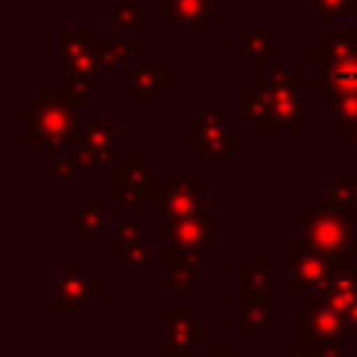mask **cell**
<instances>
[{"label":"cell","instance_id":"cell-1","mask_svg":"<svg viewBox=\"0 0 357 357\" xmlns=\"http://www.w3.org/2000/svg\"><path fill=\"white\" fill-rule=\"evenodd\" d=\"M304 243L343 268V259L357 254L354 215L340 206H304Z\"/></svg>","mask_w":357,"mask_h":357},{"label":"cell","instance_id":"cell-2","mask_svg":"<svg viewBox=\"0 0 357 357\" xmlns=\"http://www.w3.org/2000/svg\"><path fill=\"white\" fill-rule=\"evenodd\" d=\"M25 117H28V131H25L28 145L45 142L53 151H61L64 142L75 134V112L73 103H67L64 98L39 95V100L25 109Z\"/></svg>","mask_w":357,"mask_h":357},{"label":"cell","instance_id":"cell-3","mask_svg":"<svg viewBox=\"0 0 357 357\" xmlns=\"http://www.w3.org/2000/svg\"><path fill=\"white\" fill-rule=\"evenodd\" d=\"M340 268L332 265L324 254L312 251L307 243H296L290 248V293L293 296H318L332 273Z\"/></svg>","mask_w":357,"mask_h":357},{"label":"cell","instance_id":"cell-4","mask_svg":"<svg viewBox=\"0 0 357 357\" xmlns=\"http://www.w3.org/2000/svg\"><path fill=\"white\" fill-rule=\"evenodd\" d=\"M204 346V321L192 315L190 307L165 310V354L178 357Z\"/></svg>","mask_w":357,"mask_h":357},{"label":"cell","instance_id":"cell-5","mask_svg":"<svg viewBox=\"0 0 357 357\" xmlns=\"http://www.w3.org/2000/svg\"><path fill=\"white\" fill-rule=\"evenodd\" d=\"M153 209H165L167 220L204 212V181H170L162 192H151Z\"/></svg>","mask_w":357,"mask_h":357},{"label":"cell","instance_id":"cell-6","mask_svg":"<svg viewBox=\"0 0 357 357\" xmlns=\"http://www.w3.org/2000/svg\"><path fill=\"white\" fill-rule=\"evenodd\" d=\"M343 335H351L349 318L343 312H335L318 301H315V307L307 310V315H304V349L307 351H315L318 346H324L329 340H340Z\"/></svg>","mask_w":357,"mask_h":357},{"label":"cell","instance_id":"cell-7","mask_svg":"<svg viewBox=\"0 0 357 357\" xmlns=\"http://www.w3.org/2000/svg\"><path fill=\"white\" fill-rule=\"evenodd\" d=\"M100 293H103V284L98 279H89L81 271H67L50 290V307L53 310L84 307L89 298H98Z\"/></svg>","mask_w":357,"mask_h":357},{"label":"cell","instance_id":"cell-8","mask_svg":"<svg viewBox=\"0 0 357 357\" xmlns=\"http://www.w3.org/2000/svg\"><path fill=\"white\" fill-rule=\"evenodd\" d=\"M190 139L212 156H226L229 153V126H226V120H220L215 114V109H204L198 117H192Z\"/></svg>","mask_w":357,"mask_h":357},{"label":"cell","instance_id":"cell-9","mask_svg":"<svg viewBox=\"0 0 357 357\" xmlns=\"http://www.w3.org/2000/svg\"><path fill=\"white\" fill-rule=\"evenodd\" d=\"M165 237H167V243L206 248L215 240V223L209 218H204V212L192 215V218H173L165 226Z\"/></svg>","mask_w":357,"mask_h":357},{"label":"cell","instance_id":"cell-10","mask_svg":"<svg viewBox=\"0 0 357 357\" xmlns=\"http://www.w3.org/2000/svg\"><path fill=\"white\" fill-rule=\"evenodd\" d=\"M318 89L335 92V95H357V53H349V56H340L324 64Z\"/></svg>","mask_w":357,"mask_h":357},{"label":"cell","instance_id":"cell-11","mask_svg":"<svg viewBox=\"0 0 357 357\" xmlns=\"http://www.w3.org/2000/svg\"><path fill=\"white\" fill-rule=\"evenodd\" d=\"M318 304L335 310V312H349L357 301V276L349 268H340L337 273L329 276V282L321 287V293L315 296Z\"/></svg>","mask_w":357,"mask_h":357},{"label":"cell","instance_id":"cell-12","mask_svg":"<svg viewBox=\"0 0 357 357\" xmlns=\"http://www.w3.org/2000/svg\"><path fill=\"white\" fill-rule=\"evenodd\" d=\"M268 298V259L254 257L248 268L240 271V304Z\"/></svg>","mask_w":357,"mask_h":357},{"label":"cell","instance_id":"cell-13","mask_svg":"<svg viewBox=\"0 0 357 357\" xmlns=\"http://www.w3.org/2000/svg\"><path fill=\"white\" fill-rule=\"evenodd\" d=\"M131 89L139 103H151L156 92L165 89V70L162 67H134L131 70Z\"/></svg>","mask_w":357,"mask_h":357},{"label":"cell","instance_id":"cell-14","mask_svg":"<svg viewBox=\"0 0 357 357\" xmlns=\"http://www.w3.org/2000/svg\"><path fill=\"white\" fill-rule=\"evenodd\" d=\"M78 148H89V151H112L114 148V120L103 117L92 126H86L78 134Z\"/></svg>","mask_w":357,"mask_h":357},{"label":"cell","instance_id":"cell-15","mask_svg":"<svg viewBox=\"0 0 357 357\" xmlns=\"http://www.w3.org/2000/svg\"><path fill=\"white\" fill-rule=\"evenodd\" d=\"M112 257L114 259H123L128 265V271H145L151 268V259H153V248L142 240H134V243H114L112 248Z\"/></svg>","mask_w":357,"mask_h":357},{"label":"cell","instance_id":"cell-16","mask_svg":"<svg viewBox=\"0 0 357 357\" xmlns=\"http://www.w3.org/2000/svg\"><path fill=\"white\" fill-rule=\"evenodd\" d=\"M332 131L343 134L351 126H357V95H335L332 100Z\"/></svg>","mask_w":357,"mask_h":357},{"label":"cell","instance_id":"cell-17","mask_svg":"<svg viewBox=\"0 0 357 357\" xmlns=\"http://www.w3.org/2000/svg\"><path fill=\"white\" fill-rule=\"evenodd\" d=\"M165 265H170V268H187V271H195V268H201V265H204V248L167 243V248H165Z\"/></svg>","mask_w":357,"mask_h":357},{"label":"cell","instance_id":"cell-18","mask_svg":"<svg viewBox=\"0 0 357 357\" xmlns=\"http://www.w3.org/2000/svg\"><path fill=\"white\" fill-rule=\"evenodd\" d=\"M265 318H268V298L245 301L243 310H240V332L243 335L262 332L265 329Z\"/></svg>","mask_w":357,"mask_h":357},{"label":"cell","instance_id":"cell-19","mask_svg":"<svg viewBox=\"0 0 357 357\" xmlns=\"http://www.w3.org/2000/svg\"><path fill=\"white\" fill-rule=\"evenodd\" d=\"M120 170H123L126 181H128L134 190H139L142 195H151V192H153V173L139 165V156H137V153L126 156V165H123Z\"/></svg>","mask_w":357,"mask_h":357},{"label":"cell","instance_id":"cell-20","mask_svg":"<svg viewBox=\"0 0 357 357\" xmlns=\"http://www.w3.org/2000/svg\"><path fill=\"white\" fill-rule=\"evenodd\" d=\"M103 223V209L98 204H81L75 206V231L78 234H98Z\"/></svg>","mask_w":357,"mask_h":357},{"label":"cell","instance_id":"cell-21","mask_svg":"<svg viewBox=\"0 0 357 357\" xmlns=\"http://www.w3.org/2000/svg\"><path fill=\"white\" fill-rule=\"evenodd\" d=\"M206 8H209V0H170V14L184 20V25H198Z\"/></svg>","mask_w":357,"mask_h":357},{"label":"cell","instance_id":"cell-22","mask_svg":"<svg viewBox=\"0 0 357 357\" xmlns=\"http://www.w3.org/2000/svg\"><path fill=\"white\" fill-rule=\"evenodd\" d=\"M112 190H114V198H117V204L120 206H137L139 204V190H134L128 181H126V176H123V170L120 167H112Z\"/></svg>","mask_w":357,"mask_h":357},{"label":"cell","instance_id":"cell-23","mask_svg":"<svg viewBox=\"0 0 357 357\" xmlns=\"http://www.w3.org/2000/svg\"><path fill=\"white\" fill-rule=\"evenodd\" d=\"M190 287H192V271L165 265V293H167V296L190 293Z\"/></svg>","mask_w":357,"mask_h":357},{"label":"cell","instance_id":"cell-24","mask_svg":"<svg viewBox=\"0 0 357 357\" xmlns=\"http://www.w3.org/2000/svg\"><path fill=\"white\" fill-rule=\"evenodd\" d=\"M329 201H332V206H340V209L354 215V209H357V204H354V181H335L329 187Z\"/></svg>","mask_w":357,"mask_h":357},{"label":"cell","instance_id":"cell-25","mask_svg":"<svg viewBox=\"0 0 357 357\" xmlns=\"http://www.w3.org/2000/svg\"><path fill=\"white\" fill-rule=\"evenodd\" d=\"M78 167H103V165H112V151H89V148H78L75 156Z\"/></svg>","mask_w":357,"mask_h":357},{"label":"cell","instance_id":"cell-26","mask_svg":"<svg viewBox=\"0 0 357 357\" xmlns=\"http://www.w3.org/2000/svg\"><path fill=\"white\" fill-rule=\"evenodd\" d=\"M75 167H78L75 159H70V156H53V162H50V178L53 181H70V178H75Z\"/></svg>","mask_w":357,"mask_h":357},{"label":"cell","instance_id":"cell-27","mask_svg":"<svg viewBox=\"0 0 357 357\" xmlns=\"http://www.w3.org/2000/svg\"><path fill=\"white\" fill-rule=\"evenodd\" d=\"M139 234H142L139 220L137 218H123V220H117L114 243H134V240H139Z\"/></svg>","mask_w":357,"mask_h":357},{"label":"cell","instance_id":"cell-28","mask_svg":"<svg viewBox=\"0 0 357 357\" xmlns=\"http://www.w3.org/2000/svg\"><path fill=\"white\" fill-rule=\"evenodd\" d=\"M86 98H89V92H86L84 78L73 75V78H70V86H67V92H64V100L73 103V106H81V103H86Z\"/></svg>","mask_w":357,"mask_h":357},{"label":"cell","instance_id":"cell-29","mask_svg":"<svg viewBox=\"0 0 357 357\" xmlns=\"http://www.w3.org/2000/svg\"><path fill=\"white\" fill-rule=\"evenodd\" d=\"M312 357H343V346H340V340H329V343H324V346H318L315 351H310Z\"/></svg>","mask_w":357,"mask_h":357},{"label":"cell","instance_id":"cell-30","mask_svg":"<svg viewBox=\"0 0 357 357\" xmlns=\"http://www.w3.org/2000/svg\"><path fill=\"white\" fill-rule=\"evenodd\" d=\"M340 139H343V142H349V145L354 148V153H357V126H351L349 131H343V134H340Z\"/></svg>","mask_w":357,"mask_h":357},{"label":"cell","instance_id":"cell-31","mask_svg":"<svg viewBox=\"0 0 357 357\" xmlns=\"http://www.w3.org/2000/svg\"><path fill=\"white\" fill-rule=\"evenodd\" d=\"M346 318H349V326H351V335L357 332V301H354V307L346 312Z\"/></svg>","mask_w":357,"mask_h":357},{"label":"cell","instance_id":"cell-32","mask_svg":"<svg viewBox=\"0 0 357 357\" xmlns=\"http://www.w3.org/2000/svg\"><path fill=\"white\" fill-rule=\"evenodd\" d=\"M212 357H229V346H226V343H218V346H215V354H212Z\"/></svg>","mask_w":357,"mask_h":357},{"label":"cell","instance_id":"cell-33","mask_svg":"<svg viewBox=\"0 0 357 357\" xmlns=\"http://www.w3.org/2000/svg\"><path fill=\"white\" fill-rule=\"evenodd\" d=\"M290 357H312V354H310V351L301 346V349H293V351H290Z\"/></svg>","mask_w":357,"mask_h":357},{"label":"cell","instance_id":"cell-34","mask_svg":"<svg viewBox=\"0 0 357 357\" xmlns=\"http://www.w3.org/2000/svg\"><path fill=\"white\" fill-rule=\"evenodd\" d=\"M354 204H357V184H354Z\"/></svg>","mask_w":357,"mask_h":357},{"label":"cell","instance_id":"cell-35","mask_svg":"<svg viewBox=\"0 0 357 357\" xmlns=\"http://www.w3.org/2000/svg\"><path fill=\"white\" fill-rule=\"evenodd\" d=\"M351 337H354V346H357V332H354V335H351Z\"/></svg>","mask_w":357,"mask_h":357},{"label":"cell","instance_id":"cell-36","mask_svg":"<svg viewBox=\"0 0 357 357\" xmlns=\"http://www.w3.org/2000/svg\"><path fill=\"white\" fill-rule=\"evenodd\" d=\"M178 357H190V354H178Z\"/></svg>","mask_w":357,"mask_h":357}]
</instances>
